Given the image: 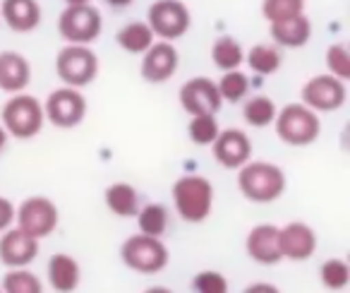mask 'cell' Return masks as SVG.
I'll return each instance as SVG.
<instances>
[{"instance_id": "obj_1", "label": "cell", "mask_w": 350, "mask_h": 293, "mask_svg": "<svg viewBox=\"0 0 350 293\" xmlns=\"http://www.w3.org/2000/svg\"><path fill=\"white\" fill-rule=\"evenodd\" d=\"M238 188L250 202L269 205L286 190V173L269 162H247L240 166Z\"/></svg>"}, {"instance_id": "obj_2", "label": "cell", "mask_w": 350, "mask_h": 293, "mask_svg": "<svg viewBox=\"0 0 350 293\" xmlns=\"http://www.w3.org/2000/svg\"><path fill=\"white\" fill-rule=\"evenodd\" d=\"M170 195L180 219L187 224H202L214 207V186L204 176H183L180 181H175Z\"/></svg>"}, {"instance_id": "obj_3", "label": "cell", "mask_w": 350, "mask_h": 293, "mask_svg": "<svg viewBox=\"0 0 350 293\" xmlns=\"http://www.w3.org/2000/svg\"><path fill=\"white\" fill-rule=\"evenodd\" d=\"M0 125L5 127L8 135L17 137V140H31L41 132L44 127V103L31 94H12L10 101L0 111Z\"/></svg>"}, {"instance_id": "obj_4", "label": "cell", "mask_w": 350, "mask_h": 293, "mask_svg": "<svg viewBox=\"0 0 350 293\" xmlns=\"http://www.w3.org/2000/svg\"><path fill=\"white\" fill-rule=\"evenodd\" d=\"M276 135L291 146H307L317 142L321 132L319 113L307 108L305 103H288L273 118Z\"/></svg>"}, {"instance_id": "obj_5", "label": "cell", "mask_w": 350, "mask_h": 293, "mask_svg": "<svg viewBox=\"0 0 350 293\" xmlns=\"http://www.w3.org/2000/svg\"><path fill=\"white\" fill-rule=\"evenodd\" d=\"M98 55L89 46L70 44L55 55V75L65 87L84 89L96 79L98 75Z\"/></svg>"}, {"instance_id": "obj_6", "label": "cell", "mask_w": 350, "mask_h": 293, "mask_svg": "<svg viewBox=\"0 0 350 293\" xmlns=\"http://www.w3.org/2000/svg\"><path fill=\"white\" fill-rule=\"evenodd\" d=\"M101 31H103V17L98 12V8H94L92 3L68 5L58 17V34L68 44L89 46L101 36Z\"/></svg>"}, {"instance_id": "obj_7", "label": "cell", "mask_w": 350, "mask_h": 293, "mask_svg": "<svg viewBox=\"0 0 350 293\" xmlns=\"http://www.w3.org/2000/svg\"><path fill=\"white\" fill-rule=\"evenodd\" d=\"M146 25L151 27L156 39L178 41L190 31L192 15L183 0H156L146 12Z\"/></svg>"}, {"instance_id": "obj_8", "label": "cell", "mask_w": 350, "mask_h": 293, "mask_svg": "<svg viewBox=\"0 0 350 293\" xmlns=\"http://www.w3.org/2000/svg\"><path fill=\"white\" fill-rule=\"evenodd\" d=\"M120 259L125 262V267L139 274H156L168 264V248L161 243V238L137 233L122 243Z\"/></svg>"}, {"instance_id": "obj_9", "label": "cell", "mask_w": 350, "mask_h": 293, "mask_svg": "<svg viewBox=\"0 0 350 293\" xmlns=\"http://www.w3.org/2000/svg\"><path fill=\"white\" fill-rule=\"evenodd\" d=\"M44 116L51 125L60 127V130L77 127L87 116V99L79 89L60 87L49 94L44 103Z\"/></svg>"}, {"instance_id": "obj_10", "label": "cell", "mask_w": 350, "mask_h": 293, "mask_svg": "<svg viewBox=\"0 0 350 293\" xmlns=\"http://www.w3.org/2000/svg\"><path fill=\"white\" fill-rule=\"evenodd\" d=\"M300 97H302V103H305L307 108H312L314 113H331L343 106L348 92H345L343 79L324 73V75H314L312 79H307Z\"/></svg>"}, {"instance_id": "obj_11", "label": "cell", "mask_w": 350, "mask_h": 293, "mask_svg": "<svg viewBox=\"0 0 350 293\" xmlns=\"http://www.w3.org/2000/svg\"><path fill=\"white\" fill-rule=\"evenodd\" d=\"M58 207L49 197H29L15 209L17 229L29 233L31 238H46L58 226Z\"/></svg>"}, {"instance_id": "obj_12", "label": "cell", "mask_w": 350, "mask_h": 293, "mask_svg": "<svg viewBox=\"0 0 350 293\" xmlns=\"http://www.w3.org/2000/svg\"><path fill=\"white\" fill-rule=\"evenodd\" d=\"M178 65H180V55H178V49L173 46V41L156 39L142 53L139 73L149 84H163L178 73Z\"/></svg>"}, {"instance_id": "obj_13", "label": "cell", "mask_w": 350, "mask_h": 293, "mask_svg": "<svg viewBox=\"0 0 350 293\" xmlns=\"http://www.w3.org/2000/svg\"><path fill=\"white\" fill-rule=\"evenodd\" d=\"M180 106L190 116H204V113L216 116L224 106V99L211 77H192L180 87Z\"/></svg>"}, {"instance_id": "obj_14", "label": "cell", "mask_w": 350, "mask_h": 293, "mask_svg": "<svg viewBox=\"0 0 350 293\" xmlns=\"http://www.w3.org/2000/svg\"><path fill=\"white\" fill-rule=\"evenodd\" d=\"M211 152L224 168H240L252 159V142L243 130L228 127V130H221L211 142Z\"/></svg>"}, {"instance_id": "obj_15", "label": "cell", "mask_w": 350, "mask_h": 293, "mask_svg": "<svg viewBox=\"0 0 350 293\" xmlns=\"http://www.w3.org/2000/svg\"><path fill=\"white\" fill-rule=\"evenodd\" d=\"M278 245H281L283 259L305 262L317 250V233L312 231V226L302 221H291L283 229H278Z\"/></svg>"}, {"instance_id": "obj_16", "label": "cell", "mask_w": 350, "mask_h": 293, "mask_svg": "<svg viewBox=\"0 0 350 293\" xmlns=\"http://www.w3.org/2000/svg\"><path fill=\"white\" fill-rule=\"evenodd\" d=\"M39 255V238H31L22 229H5L0 238V262L10 269L27 267Z\"/></svg>"}, {"instance_id": "obj_17", "label": "cell", "mask_w": 350, "mask_h": 293, "mask_svg": "<svg viewBox=\"0 0 350 293\" xmlns=\"http://www.w3.org/2000/svg\"><path fill=\"white\" fill-rule=\"evenodd\" d=\"M245 248H247L250 259L264 264V267H271V264H278L283 259L281 245H278V229L271 224L254 226L247 233Z\"/></svg>"}, {"instance_id": "obj_18", "label": "cell", "mask_w": 350, "mask_h": 293, "mask_svg": "<svg viewBox=\"0 0 350 293\" xmlns=\"http://www.w3.org/2000/svg\"><path fill=\"white\" fill-rule=\"evenodd\" d=\"M0 22H5L17 34H29L41 25L39 0H3L0 3Z\"/></svg>"}, {"instance_id": "obj_19", "label": "cell", "mask_w": 350, "mask_h": 293, "mask_svg": "<svg viewBox=\"0 0 350 293\" xmlns=\"http://www.w3.org/2000/svg\"><path fill=\"white\" fill-rule=\"evenodd\" d=\"M31 82V65L17 51L0 53V89L8 94H20Z\"/></svg>"}, {"instance_id": "obj_20", "label": "cell", "mask_w": 350, "mask_h": 293, "mask_svg": "<svg viewBox=\"0 0 350 293\" xmlns=\"http://www.w3.org/2000/svg\"><path fill=\"white\" fill-rule=\"evenodd\" d=\"M269 34L278 49H302L312 39V20L302 12L291 20L269 25Z\"/></svg>"}, {"instance_id": "obj_21", "label": "cell", "mask_w": 350, "mask_h": 293, "mask_svg": "<svg viewBox=\"0 0 350 293\" xmlns=\"http://www.w3.org/2000/svg\"><path fill=\"white\" fill-rule=\"evenodd\" d=\"M46 274H49V283L53 286V291L58 293L77 291L79 281H82V269H79L77 259L65 253H58L49 259Z\"/></svg>"}, {"instance_id": "obj_22", "label": "cell", "mask_w": 350, "mask_h": 293, "mask_svg": "<svg viewBox=\"0 0 350 293\" xmlns=\"http://www.w3.org/2000/svg\"><path fill=\"white\" fill-rule=\"evenodd\" d=\"M154 41H156V36H154V31H151V27L146 25V20L127 22L116 34V44L120 46L125 53H132V55H142Z\"/></svg>"}, {"instance_id": "obj_23", "label": "cell", "mask_w": 350, "mask_h": 293, "mask_svg": "<svg viewBox=\"0 0 350 293\" xmlns=\"http://www.w3.org/2000/svg\"><path fill=\"white\" fill-rule=\"evenodd\" d=\"M106 207L120 219H132L139 212V192L130 183H113L106 188Z\"/></svg>"}, {"instance_id": "obj_24", "label": "cell", "mask_w": 350, "mask_h": 293, "mask_svg": "<svg viewBox=\"0 0 350 293\" xmlns=\"http://www.w3.org/2000/svg\"><path fill=\"white\" fill-rule=\"evenodd\" d=\"M211 60L219 70L228 73V70H240V65L245 63V49L235 36H219L211 44Z\"/></svg>"}, {"instance_id": "obj_25", "label": "cell", "mask_w": 350, "mask_h": 293, "mask_svg": "<svg viewBox=\"0 0 350 293\" xmlns=\"http://www.w3.org/2000/svg\"><path fill=\"white\" fill-rule=\"evenodd\" d=\"M245 63H247V68L254 75L267 77V75L278 73V68L283 63V55L276 44H257L245 53Z\"/></svg>"}, {"instance_id": "obj_26", "label": "cell", "mask_w": 350, "mask_h": 293, "mask_svg": "<svg viewBox=\"0 0 350 293\" xmlns=\"http://www.w3.org/2000/svg\"><path fill=\"white\" fill-rule=\"evenodd\" d=\"M276 113H278V108H276V103H273V99L264 97V94L245 99V103H243V118H245V123L252 127L271 125Z\"/></svg>"}, {"instance_id": "obj_27", "label": "cell", "mask_w": 350, "mask_h": 293, "mask_svg": "<svg viewBox=\"0 0 350 293\" xmlns=\"http://www.w3.org/2000/svg\"><path fill=\"white\" fill-rule=\"evenodd\" d=\"M137 226H139V233L151 235V238H161L168 229V209L163 205H146L137 212Z\"/></svg>"}, {"instance_id": "obj_28", "label": "cell", "mask_w": 350, "mask_h": 293, "mask_svg": "<svg viewBox=\"0 0 350 293\" xmlns=\"http://www.w3.org/2000/svg\"><path fill=\"white\" fill-rule=\"evenodd\" d=\"M216 87H219V94L224 101L240 103L247 99L252 82H250V77L243 73V70H228V73H224V77L216 82Z\"/></svg>"}, {"instance_id": "obj_29", "label": "cell", "mask_w": 350, "mask_h": 293, "mask_svg": "<svg viewBox=\"0 0 350 293\" xmlns=\"http://www.w3.org/2000/svg\"><path fill=\"white\" fill-rule=\"evenodd\" d=\"M3 293H44V283L27 267H17L3 277Z\"/></svg>"}, {"instance_id": "obj_30", "label": "cell", "mask_w": 350, "mask_h": 293, "mask_svg": "<svg viewBox=\"0 0 350 293\" xmlns=\"http://www.w3.org/2000/svg\"><path fill=\"white\" fill-rule=\"evenodd\" d=\"M305 12V0H262V17L273 25Z\"/></svg>"}, {"instance_id": "obj_31", "label": "cell", "mask_w": 350, "mask_h": 293, "mask_svg": "<svg viewBox=\"0 0 350 293\" xmlns=\"http://www.w3.org/2000/svg\"><path fill=\"white\" fill-rule=\"evenodd\" d=\"M319 279L329 291H343L350 283V267L345 259H326L319 269Z\"/></svg>"}, {"instance_id": "obj_32", "label": "cell", "mask_w": 350, "mask_h": 293, "mask_svg": "<svg viewBox=\"0 0 350 293\" xmlns=\"http://www.w3.org/2000/svg\"><path fill=\"white\" fill-rule=\"evenodd\" d=\"M219 132H221L219 120H216V116H211V113H204V116H192V120L187 123V135H190V140L200 146L211 144Z\"/></svg>"}, {"instance_id": "obj_33", "label": "cell", "mask_w": 350, "mask_h": 293, "mask_svg": "<svg viewBox=\"0 0 350 293\" xmlns=\"http://www.w3.org/2000/svg\"><path fill=\"white\" fill-rule=\"evenodd\" d=\"M326 60V68H329V75L338 79H350V53H348V46L345 44H331L324 53Z\"/></svg>"}, {"instance_id": "obj_34", "label": "cell", "mask_w": 350, "mask_h": 293, "mask_svg": "<svg viewBox=\"0 0 350 293\" xmlns=\"http://www.w3.org/2000/svg\"><path fill=\"white\" fill-rule=\"evenodd\" d=\"M192 291L195 293H228V279L221 272L204 269V272L195 274V279H192Z\"/></svg>"}, {"instance_id": "obj_35", "label": "cell", "mask_w": 350, "mask_h": 293, "mask_svg": "<svg viewBox=\"0 0 350 293\" xmlns=\"http://www.w3.org/2000/svg\"><path fill=\"white\" fill-rule=\"evenodd\" d=\"M12 221H15V205L8 197H0V233L10 229Z\"/></svg>"}, {"instance_id": "obj_36", "label": "cell", "mask_w": 350, "mask_h": 293, "mask_svg": "<svg viewBox=\"0 0 350 293\" xmlns=\"http://www.w3.org/2000/svg\"><path fill=\"white\" fill-rule=\"evenodd\" d=\"M243 293H281L273 283H267V281H259V283H250Z\"/></svg>"}, {"instance_id": "obj_37", "label": "cell", "mask_w": 350, "mask_h": 293, "mask_svg": "<svg viewBox=\"0 0 350 293\" xmlns=\"http://www.w3.org/2000/svg\"><path fill=\"white\" fill-rule=\"evenodd\" d=\"M108 8H113V10H125V8H130L135 0H103Z\"/></svg>"}, {"instance_id": "obj_38", "label": "cell", "mask_w": 350, "mask_h": 293, "mask_svg": "<svg viewBox=\"0 0 350 293\" xmlns=\"http://www.w3.org/2000/svg\"><path fill=\"white\" fill-rule=\"evenodd\" d=\"M8 140H10V135H8V130L3 125H0V154L8 149Z\"/></svg>"}, {"instance_id": "obj_39", "label": "cell", "mask_w": 350, "mask_h": 293, "mask_svg": "<svg viewBox=\"0 0 350 293\" xmlns=\"http://www.w3.org/2000/svg\"><path fill=\"white\" fill-rule=\"evenodd\" d=\"M144 293H173L170 288H165V286H151V288H146Z\"/></svg>"}, {"instance_id": "obj_40", "label": "cell", "mask_w": 350, "mask_h": 293, "mask_svg": "<svg viewBox=\"0 0 350 293\" xmlns=\"http://www.w3.org/2000/svg\"><path fill=\"white\" fill-rule=\"evenodd\" d=\"M65 5H84V3H92V0H63Z\"/></svg>"}, {"instance_id": "obj_41", "label": "cell", "mask_w": 350, "mask_h": 293, "mask_svg": "<svg viewBox=\"0 0 350 293\" xmlns=\"http://www.w3.org/2000/svg\"><path fill=\"white\" fill-rule=\"evenodd\" d=\"M0 293H3V288H0Z\"/></svg>"}]
</instances>
